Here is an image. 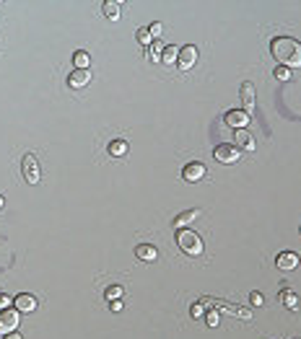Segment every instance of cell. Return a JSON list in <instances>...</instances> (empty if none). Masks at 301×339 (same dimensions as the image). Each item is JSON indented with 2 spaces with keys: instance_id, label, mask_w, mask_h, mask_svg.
<instances>
[{
  "instance_id": "26",
  "label": "cell",
  "mask_w": 301,
  "mask_h": 339,
  "mask_svg": "<svg viewBox=\"0 0 301 339\" xmlns=\"http://www.w3.org/2000/svg\"><path fill=\"white\" fill-rule=\"evenodd\" d=\"M205 321H208V326H218V313H216V311L205 313Z\"/></svg>"
},
{
  "instance_id": "30",
  "label": "cell",
  "mask_w": 301,
  "mask_h": 339,
  "mask_svg": "<svg viewBox=\"0 0 301 339\" xmlns=\"http://www.w3.org/2000/svg\"><path fill=\"white\" fill-rule=\"evenodd\" d=\"M112 311L120 313V311H122V301H112Z\"/></svg>"
},
{
  "instance_id": "16",
  "label": "cell",
  "mask_w": 301,
  "mask_h": 339,
  "mask_svg": "<svg viewBox=\"0 0 301 339\" xmlns=\"http://www.w3.org/2000/svg\"><path fill=\"white\" fill-rule=\"evenodd\" d=\"M73 65H76V70H89V65H91L89 52H76L73 55Z\"/></svg>"
},
{
  "instance_id": "4",
  "label": "cell",
  "mask_w": 301,
  "mask_h": 339,
  "mask_svg": "<svg viewBox=\"0 0 301 339\" xmlns=\"http://www.w3.org/2000/svg\"><path fill=\"white\" fill-rule=\"evenodd\" d=\"M21 171H24V179L26 184H39V163L31 153L24 155V161H21Z\"/></svg>"
},
{
  "instance_id": "14",
  "label": "cell",
  "mask_w": 301,
  "mask_h": 339,
  "mask_svg": "<svg viewBox=\"0 0 301 339\" xmlns=\"http://www.w3.org/2000/svg\"><path fill=\"white\" fill-rule=\"evenodd\" d=\"M236 145L244 148V150H254V138L247 130H239V132H236Z\"/></svg>"
},
{
  "instance_id": "28",
  "label": "cell",
  "mask_w": 301,
  "mask_h": 339,
  "mask_svg": "<svg viewBox=\"0 0 301 339\" xmlns=\"http://www.w3.org/2000/svg\"><path fill=\"white\" fill-rule=\"evenodd\" d=\"M11 303H13V298H11V295H3V292H0V311L11 308Z\"/></svg>"
},
{
  "instance_id": "5",
  "label": "cell",
  "mask_w": 301,
  "mask_h": 339,
  "mask_svg": "<svg viewBox=\"0 0 301 339\" xmlns=\"http://www.w3.org/2000/svg\"><path fill=\"white\" fill-rule=\"evenodd\" d=\"M213 155H216V161H221V163H234L236 158H239V150H236V145H231V143H221V145H216Z\"/></svg>"
},
{
  "instance_id": "10",
  "label": "cell",
  "mask_w": 301,
  "mask_h": 339,
  "mask_svg": "<svg viewBox=\"0 0 301 339\" xmlns=\"http://www.w3.org/2000/svg\"><path fill=\"white\" fill-rule=\"evenodd\" d=\"M13 303H16V311H21V313H31V311L36 308V298L29 295V292H21V295H16Z\"/></svg>"
},
{
  "instance_id": "12",
  "label": "cell",
  "mask_w": 301,
  "mask_h": 339,
  "mask_svg": "<svg viewBox=\"0 0 301 339\" xmlns=\"http://www.w3.org/2000/svg\"><path fill=\"white\" fill-rule=\"evenodd\" d=\"M135 257L140 262H156L159 251H156V246H150V243H140V246H135Z\"/></svg>"
},
{
  "instance_id": "23",
  "label": "cell",
  "mask_w": 301,
  "mask_h": 339,
  "mask_svg": "<svg viewBox=\"0 0 301 339\" xmlns=\"http://www.w3.org/2000/svg\"><path fill=\"white\" fill-rule=\"evenodd\" d=\"M275 78L278 80H291V70H288V67H283V65L275 67Z\"/></svg>"
},
{
  "instance_id": "32",
  "label": "cell",
  "mask_w": 301,
  "mask_h": 339,
  "mask_svg": "<svg viewBox=\"0 0 301 339\" xmlns=\"http://www.w3.org/2000/svg\"><path fill=\"white\" fill-rule=\"evenodd\" d=\"M0 207H3V197H0Z\"/></svg>"
},
{
  "instance_id": "19",
  "label": "cell",
  "mask_w": 301,
  "mask_h": 339,
  "mask_svg": "<svg viewBox=\"0 0 301 339\" xmlns=\"http://www.w3.org/2000/svg\"><path fill=\"white\" fill-rule=\"evenodd\" d=\"M161 52H164V44L161 41H154V44H150V52H148V60L161 62Z\"/></svg>"
},
{
  "instance_id": "22",
  "label": "cell",
  "mask_w": 301,
  "mask_h": 339,
  "mask_svg": "<svg viewBox=\"0 0 301 339\" xmlns=\"http://www.w3.org/2000/svg\"><path fill=\"white\" fill-rule=\"evenodd\" d=\"M283 303H286V308H298V298H296V292L283 290Z\"/></svg>"
},
{
  "instance_id": "20",
  "label": "cell",
  "mask_w": 301,
  "mask_h": 339,
  "mask_svg": "<svg viewBox=\"0 0 301 339\" xmlns=\"http://www.w3.org/2000/svg\"><path fill=\"white\" fill-rule=\"evenodd\" d=\"M104 295H106V301H120V298L125 295V290H122L120 285H112V287H106Z\"/></svg>"
},
{
  "instance_id": "3",
  "label": "cell",
  "mask_w": 301,
  "mask_h": 339,
  "mask_svg": "<svg viewBox=\"0 0 301 339\" xmlns=\"http://www.w3.org/2000/svg\"><path fill=\"white\" fill-rule=\"evenodd\" d=\"M18 321H21V311H16V308H6L3 313H0V334H11V331H16L18 329Z\"/></svg>"
},
{
  "instance_id": "8",
  "label": "cell",
  "mask_w": 301,
  "mask_h": 339,
  "mask_svg": "<svg viewBox=\"0 0 301 339\" xmlns=\"http://www.w3.org/2000/svg\"><path fill=\"white\" fill-rule=\"evenodd\" d=\"M275 267L283 269V272H291V269L298 267V257L293 251H281V254H278V259H275Z\"/></svg>"
},
{
  "instance_id": "1",
  "label": "cell",
  "mask_w": 301,
  "mask_h": 339,
  "mask_svg": "<svg viewBox=\"0 0 301 339\" xmlns=\"http://www.w3.org/2000/svg\"><path fill=\"white\" fill-rule=\"evenodd\" d=\"M270 50H273V57L283 67H288V70L291 67H301V44L293 36H275Z\"/></svg>"
},
{
  "instance_id": "15",
  "label": "cell",
  "mask_w": 301,
  "mask_h": 339,
  "mask_svg": "<svg viewBox=\"0 0 301 339\" xmlns=\"http://www.w3.org/2000/svg\"><path fill=\"white\" fill-rule=\"evenodd\" d=\"M198 215H200L198 210H187V213H182V215H179V218L174 220V228H177V231H182V228H184V225H190V223H195V218H198Z\"/></svg>"
},
{
  "instance_id": "9",
  "label": "cell",
  "mask_w": 301,
  "mask_h": 339,
  "mask_svg": "<svg viewBox=\"0 0 301 339\" xmlns=\"http://www.w3.org/2000/svg\"><path fill=\"white\" fill-rule=\"evenodd\" d=\"M205 176V166L203 163H187L184 168H182V179L184 182H200V179Z\"/></svg>"
},
{
  "instance_id": "18",
  "label": "cell",
  "mask_w": 301,
  "mask_h": 339,
  "mask_svg": "<svg viewBox=\"0 0 301 339\" xmlns=\"http://www.w3.org/2000/svg\"><path fill=\"white\" fill-rule=\"evenodd\" d=\"M125 153H127V143H125V140H112V143H109V155L122 158Z\"/></svg>"
},
{
  "instance_id": "11",
  "label": "cell",
  "mask_w": 301,
  "mask_h": 339,
  "mask_svg": "<svg viewBox=\"0 0 301 339\" xmlns=\"http://www.w3.org/2000/svg\"><path fill=\"white\" fill-rule=\"evenodd\" d=\"M239 99H242V106H244V111L249 114V111L254 109V86H252V83H242Z\"/></svg>"
},
{
  "instance_id": "31",
  "label": "cell",
  "mask_w": 301,
  "mask_h": 339,
  "mask_svg": "<svg viewBox=\"0 0 301 339\" xmlns=\"http://www.w3.org/2000/svg\"><path fill=\"white\" fill-rule=\"evenodd\" d=\"M3 339H21V336H18V334H16V331H11V334H6V336H3Z\"/></svg>"
},
{
  "instance_id": "24",
  "label": "cell",
  "mask_w": 301,
  "mask_h": 339,
  "mask_svg": "<svg viewBox=\"0 0 301 339\" xmlns=\"http://www.w3.org/2000/svg\"><path fill=\"white\" fill-rule=\"evenodd\" d=\"M135 36H138V41H140V44H150V39H154L148 29H138V34H135Z\"/></svg>"
},
{
  "instance_id": "13",
  "label": "cell",
  "mask_w": 301,
  "mask_h": 339,
  "mask_svg": "<svg viewBox=\"0 0 301 339\" xmlns=\"http://www.w3.org/2000/svg\"><path fill=\"white\" fill-rule=\"evenodd\" d=\"M89 80H91V70H73L68 75V86H73V88H81V86H86Z\"/></svg>"
},
{
  "instance_id": "29",
  "label": "cell",
  "mask_w": 301,
  "mask_h": 339,
  "mask_svg": "<svg viewBox=\"0 0 301 339\" xmlns=\"http://www.w3.org/2000/svg\"><path fill=\"white\" fill-rule=\"evenodd\" d=\"M190 313H192V316H203V313H205V306H203V303H195V306L190 308Z\"/></svg>"
},
{
  "instance_id": "17",
  "label": "cell",
  "mask_w": 301,
  "mask_h": 339,
  "mask_svg": "<svg viewBox=\"0 0 301 339\" xmlns=\"http://www.w3.org/2000/svg\"><path fill=\"white\" fill-rule=\"evenodd\" d=\"M177 60H179V47H164V52H161V62L174 65Z\"/></svg>"
},
{
  "instance_id": "25",
  "label": "cell",
  "mask_w": 301,
  "mask_h": 339,
  "mask_svg": "<svg viewBox=\"0 0 301 339\" xmlns=\"http://www.w3.org/2000/svg\"><path fill=\"white\" fill-rule=\"evenodd\" d=\"M148 31H150V36H161V31H164V26L159 24V21H154V24H150V26H145Z\"/></svg>"
},
{
  "instance_id": "33",
  "label": "cell",
  "mask_w": 301,
  "mask_h": 339,
  "mask_svg": "<svg viewBox=\"0 0 301 339\" xmlns=\"http://www.w3.org/2000/svg\"><path fill=\"white\" fill-rule=\"evenodd\" d=\"M298 231H301V228H298Z\"/></svg>"
},
{
  "instance_id": "7",
  "label": "cell",
  "mask_w": 301,
  "mask_h": 339,
  "mask_svg": "<svg viewBox=\"0 0 301 339\" xmlns=\"http://www.w3.org/2000/svg\"><path fill=\"white\" fill-rule=\"evenodd\" d=\"M247 122H249V114H247V111H239V109L226 111V124H229V127L244 130V127H247Z\"/></svg>"
},
{
  "instance_id": "27",
  "label": "cell",
  "mask_w": 301,
  "mask_h": 339,
  "mask_svg": "<svg viewBox=\"0 0 301 339\" xmlns=\"http://www.w3.org/2000/svg\"><path fill=\"white\" fill-rule=\"evenodd\" d=\"M249 301H252V306H262V303H265V298H262V292H257V290H254V292H252V295H249Z\"/></svg>"
},
{
  "instance_id": "21",
  "label": "cell",
  "mask_w": 301,
  "mask_h": 339,
  "mask_svg": "<svg viewBox=\"0 0 301 339\" xmlns=\"http://www.w3.org/2000/svg\"><path fill=\"white\" fill-rule=\"evenodd\" d=\"M104 13H106V18H120V3H109V0H106L104 3Z\"/></svg>"
},
{
  "instance_id": "6",
  "label": "cell",
  "mask_w": 301,
  "mask_h": 339,
  "mask_svg": "<svg viewBox=\"0 0 301 339\" xmlns=\"http://www.w3.org/2000/svg\"><path fill=\"white\" fill-rule=\"evenodd\" d=\"M198 62V50L192 47V44H187V47H179V70H192V65Z\"/></svg>"
},
{
  "instance_id": "2",
  "label": "cell",
  "mask_w": 301,
  "mask_h": 339,
  "mask_svg": "<svg viewBox=\"0 0 301 339\" xmlns=\"http://www.w3.org/2000/svg\"><path fill=\"white\" fill-rule=\"evenodd\" d=\"M177 246L190 257H200L203 254V241H200V236L195 231H187V228L177 231Z\"/></svg>"
}]
</instances>
